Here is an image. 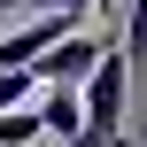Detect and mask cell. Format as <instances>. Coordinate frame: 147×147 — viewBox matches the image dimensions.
I'll list each match as a JSON object with an SVG mask.
<instances>
[{"instance_id": "4", "label": "cell", "mask_w": 147, "mask_h": 147, "mask_svg": "<svg viewBox=\"0 0 147 147\" xmlns=\"http://www.w3.org/2000/svg\"><path fill=\"white\" fill-rule=\"evenodd\" d=\"M39 132H47V124H39V109H16V116H0V147H31Z\"/></svg>"}, {"instance_id": "5", "label": "cell", "mask_w": 147, "mask_h": 147, "mask_svg": "<svg viewBox=\"0 0 147 147\" xmlns=\"http://www.w3.org/2000/svg\"><path fill=\"white\" fill-rule=\"evenodd\" d=\"M124 54L147 62V0H132V16H124Z\"/></svg>"}, {"instance_id": "3", "label": "cell", "mask_w": 147, "mask_h": 147, "mask_svg": "<svg viewBox=\"0 0 147 147\" xmlns=\"http://www.w3.org/2000/svg\"><path fill=\"white\" fill-rule=\"evenodd\" d=\"M31 109H39V124H47L62 147H78V140H85V109H78V93H39Z\"/></svg>"}, {"instance_id": "2", "label": "cell", "mask_w": 147, "mask_h": 147, "mask_svg": "<svg viewBox=\"0 0 147 147\" xmlns=\"http://www.w3.org/2000/svg\"><path fill=\"white\" fill-rule=\"evenodd\" d=\"M62 39H78V23H70V16H31V23H16V31L0 39V70H39Z\"/></svg>"}, {"instance_id": "1", "label": "cell", "mask_w": 147, "mask_h": 147, "mask_svg": "<svg viewBox=\"0 0 147 147\" xmlns=\"http://www.w3.org/2000/svg\"><path fill=\"white\" fill-rule=\"evenodd\" d=\"M78 109H85V140L78 147H132V124H124V109H132V54H101V70L78 85Z\"/></svg>"}, {"instance_id": "6", "label": "cell", "mask_w": 147, "mask_h": 147, "mask_svg": "<svg viewBox=\"0 0 147 147\" xmlns=\"http://www.w3.org/2000/svg\"><path fill=\"white\" fill-rule=\"evenodd\" d=\"M23 8H31V16H70V23H78L93 0H23Z\"/></svg>"}, {"instance_id": "7", "label": "cell", "mask_w": 147, "mask_h": 147, "mask_svg": "<svg viewBox=\"0 0 147 147\" xmlns=\"http://www.w3.org/2000/svg\"><path fill=\"white\" fill-rule=\"evenodd\" d=\"M8 8H16V0H0V16H8Z\"/></svg>"}]
</instances>
